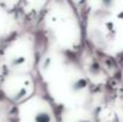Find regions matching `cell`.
Returning a JSON list of instances; mask_svg holds the SVG:
<instances>
[{
	"mask_svg": "<svg viewBox=\"0 0 123 122\" xmlns=\"http://www.w3.org/2000/svg\"><path fill=\"white\" fill-rule=\"evenodd\" d=\"M36 122H50V117L47 113H41L36 117Z\"/></svg>",
	"mask_w": 123,
	"mask_h": 122,
	"instance_id": "6da1fadb",
	"label": "cell"
},
{
	"mask_svg": "<svg viewBox=\"0 0 123 122\" xmlns=\"http://www.w3.org/2000/svg\"><path fill=\"white\" fill-rule=\"evenodd\" d=\"M81 122H87V121H81Z\"/></svg>",
	"mask_w": 123,
	"mask_h": 122,
	"instance_id": "7a4b0ae2",
	"label": "cell"
}]
</instances>
